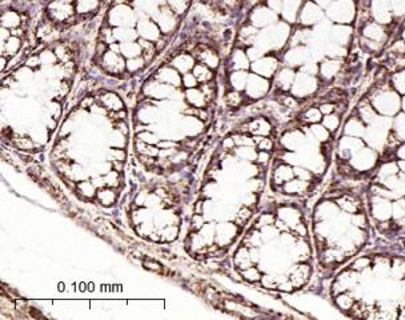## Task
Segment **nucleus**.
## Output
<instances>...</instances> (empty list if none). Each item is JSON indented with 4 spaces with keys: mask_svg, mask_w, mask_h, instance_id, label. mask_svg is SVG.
<instances>
[{
    "mask_svg": "<svg viewBox=\"0 0 405 320\" xmlns=\"http://www.w3.org/2000/svg\"><path fill=\"white\" fill-rule=\"evenodd\" d=\"M328 15L337 23H349L355 15V5L351 0H340L329 7Z\"/></svg>",
    "mask_w": 405,
    "mask_h": 320,
    "instance_id": "1",
    "label": "nucleus"
},
{
    "mask_svg": "<svg viewBox=\"0 0 405 320\" xmlns=\"http://www.w3.org/2000/svg\"><path fill=\"white\" fill-rule=\"evenodd\" d=\"M317 88V81L313 77V75H308V74H300L299 76L295 79V83H293V94H296L297 96H303L308 95V94H312Z\"/></svg>",
    "mask_w": 405,
    "mask_h": 320,
    "instance_id": "2",
    "label": "nucleus"
},
{
    "mask_svg": "<svg viewBox=\"0 0 405 320\" xmlns=\"http://www.w3.org/2000/svg\"><path fill=\"white\" fill-rule=\"evenodd\" d=\"M111 23L116 24L119 27H127L131 20L135 19V12L127 4L116 5L110 12Z\"/></svg>",
    "mask_w": 405,
    "mask_h": 320,
    "instance_id": "3",
    "label": "nucleus"
},
{
    "mask_svg": "<svg viewBox=\"0 0 405 320\" xmlns=\"http://www.w3.org/2000/svg\"><path fill=\"white\" fill-rule=\"evenodd\" d=\"M380 98L375 100V105L379 111H381L382 114L391 115L395 114L396 111L399 110V105H400V99L396 94L392 92H384L381 95H379Z\"/></svg>",
    "mask_w": 405,
    "mask_h": 320,
    "instance_id": "4",
    "label": "nucleus"
},
{
    "mask_svg": "<svg viewBox=\"0 0 405 320\" xmlns=\"http://www.w3.org/2000/svg\"><path fill=\"white\" fill-rule=\"evenodd\" d=\"M48 14H49L52 20L66 22V20L70 19L72 15H73V7H72L71 3H64V1L55 0L53 3L49 4Z\"/></svg>",
    "mask_w": 405,
    "mask_h": 320,
    "instance_id": "5",
    "label": "nucleus"
},
{
    "mask_svg": "<svg viewBox=\"0 0 405 320\" xmlns=\"http://www.w3.org/2000/svg\"><path fill=\"white\" fill-rule=\"evenodd\" d=\"M247 92L251 98H262V95H265V92L268 91V81L265 79H262L260 75H251L248 77L247 83Z\"/></svg>",
    "mask_w": 405,
    "mask_h": 320,
    "instance_id": "6",
    "label": "nucleus"
},
{
    "mask_svg": "<svg viewBox=\"0 0 405 320\" xmlns=\"http://www.w3.org/2000/svg\"><path fill=\"white\" fill-rule=\"evenodd\" d=\"M103 66L108 72H120L127 64H124L123 55L115 51H105L103 53Z\"/></svg>",
    "mask_w": 405,
    "mask_h": 320,
    "instance_id": "7",
    "label": "nucleus"
},
{
    "mask_svg": "<svg viewBox=\"0 0 405 320\" xmlns=\"http://www.w3.org/2000/svg\"><path fill=\"white\" fill-rule=\"evenodd\" d=\"M276 67L277 62L273 57H262L252 66L253 71H256L260 76L264 77L272 76V74L276 71Z\"/></svg>",
    "mask_w": 405,
    "mask_h": 320,
    "instance_id": "8",
    "label": "nucleus"
},
{
    "mask_svg": "<svg viewBox=\"0 0 405 320\" xmlns=\"http://www.w3.org/2000/svg\"><path fill=\"white\" fill-rule=\"evenodd\" d=\"M391 4L388 0H373V15L379 23H388L391 19Z\"/></svg>",
    "mask_w": 405,
    "mask_h": 320,
    "instance_id": "9",
    "label": "nucleus"
},
{
    "mask_svg": "<svg viewBox=\"0 0 405 320\" xmlns=\"http://www.w3.org/2000/svg\"><path fill=\"white\" fill-rule=\"evenodd\" d=\"M138 31L139 35H142V38L145 40H155L160 38L158 25L151 20H140L138 24Z\"/></svg>",
    "mask_w": 405,
    "mask_h": 320,
    "instance_id": "10",
    "label": "nucleus"
},
{
    "mask_svg": "<svg viewBox=\"0 0 405 320\" xmlns=\"http://www.w3.org/2000/svg\"><path fill=\"white\" fill-rule=\"evenodd\" d=\"M323 16L321 11L316 4L313 3H307L304 7V10L301 12V22L304 24H313L317 23V20Z\"/></svg>",
    "mask_w": 405,
    "mask_h": 320,
    "instance_id": "11",
    "label": "nucleus"
},
{
    "mask_svg": "<svg viewBox=\"0 0 405 320\" xmlns=\"http://www.w3.org/2000/svg\"><path fill=\"white\" fill-rule=\"evenodd\" d=\"M273 20H276V16L271 8H258L253 11L252 22L256 25H267Z\"/></svg>",
    "mask_w": 405,
    "mask_h": 320,
    "instance_id": "12",
    "label": "nucleus"
},
{
    "mask_svg": "<svg viewBox=\"0 0 405 320\" xmlns=\"http://www.w3.org/2000/svg\"><path fill=\"white\" fill-rule=\"evenodd\" d=\"M120 53L125 57L134 59V57H139L143 55V48H142L140 43H135V42L120 43Z\"/></svg>",
    "mask_w": 405,
    "mask_h": 320,
    "instance_id": "13",
    "label": "nucleus"
},
{
    "mask_svg": "<svg viewBox=\"0 0 405 320\" xmlns=\"http://www.w3.org/2000/svg\"><path fill=\"white\" fill-rule=\"evenodd\" d=\"M301 0H284L283 1V15L288 22H295L296 14L300 7Z\"/></svg>",
    "mask_w": 405,
    "mask_h": 320,
    "instance_id": "14",
    "label": "nucleus"
},
{
    "mask_svg": "<svg viewBox=\"0 0 405 320\" xmlns=\"http://www.w3.org/2000/svg\"><path fill=\"white\" fill-rule=\"evenodd\" d=\"M139 32H135L134 29L129 28V27H118V28L114 29V40H119L120 43H128V42H132L136 36H138Z\"/></svg>",
    "mask_w": 405,
    "mask_h": 320,
    "instance_id": "15",
    "label": "nucleus"
},
{
    "mask_svg": "<svg viewBox=\"0 0 405 320\" xmlns=\"http://www.w3.org/2000/svg\"><path fill=\"white\" fill-rule=\"evenodd\" d=\"M101 103H103V105H104L107 110L115 111V112H119V111L123 110L124 107L121 99L118 95H115V94H105L101 98Z\"/></svg>",
    "mask_w": 405,
    "mask_h": 320,
    "instance_id": "16",
    "label": "nucleus"
},
{
    "mask_svg": "<svg viewBox=\"0 0 405 320\" xmlns=\"http://www.w3.org/2000/svg\"><path fill=\"white\" fill-rule=\"evenodd\" d=\"M1 23H3V27L8 29H14L18 28L20 25V16L16 11L12 10H7L3 12V16H1Z\"/></svg>",
    "mask_w": 405,
    "mask_h": 320,
    "instance_id": "17",
    "label": "nucleus"
},
{
    "mask_svg": "<svg viewBox=\"0 0 405 320\" xmlns=\"http://www.w3.org/2000/svg\"><path fill=\"white\" fill-rule=\"evenodd\" d=\"M159 79H160V81L167 83L168 86L175 87L179 86L181 81H183V79H180V76H179V74L175 70H172V68H163V70H160Z\"/></svg>",
    "mask_w": 405,
    "mask_h": 320,
    "instance_id": "18",
    "label": "nucleus"
},
{
    "mask_svg": "<svg viewBox=\"0 0 405 320\" xmlns=\"http://www.w3.org/2000/svg\"><path fill=\"white\" fill-rule=\"evenodd\" d=\"M293 81H295V72L289 68H284L277 74V84L283 90L289 88Z\"/></svg>",
    "mask_w": 405,
    "mask_h": 320,
    "instance_id": "19",
    "label": "nucleus"
},
{
    "mask_svg": "<svg viewBox=\"0 0 405 320\" xmlns=\"http://www.w3.org/2000/svg\"><path fill=\"white\" fill-rule=\"evenodd\" d=\"M20 49V39L18 36L11 35L3 43V56H14Z\"/></svg>",
    "mask_w": 405,
    "mask_h": 320,
    "instance_id": "20",
    "label": "nucleus"
},
{
    "mask_svg": "<svg viewBox=\"0 0 405 320\" xmlns=\"http://www.w3.org/2000/svg\"><path fill=\"white\" fill-rule=\"evenodd\" d=\"M187 98L192 105H195L196 108H203L205 105V101H207V98H205L204 92L200 91V90H193V88H190L187 91Z\"/></svg>",
    "mask_w": 405,
    "mask_h": 320,
    "instance_id": "21",
    "label": "nucleus"
},
{
    "mask_svg": "<svg viewBox=\"0 0 405 320\" xmlns=\"http://www.w3.org/2000/svg\"><path fill=\"white\" fill-rule=\"evenodd\" d=\"M172 66L173 67L179 68L180 71H190V70H193L195 67V60L192 59L191 56H188L186 53H183L180 56H177L173 62H172Z\"/></svg>",
    "mask_w": 405,
    "mask_h": 320,
    "instance_id": "22",
    "label": "nucleus"
},
{
    "mask_svg": "<svg viewBox=\"0 0 405 320\" xmlns=\"http://www.w3.org/2000/svg\"><path fill=\"white\" fill-rule=\"evenodd\" d=\"M249 127V131L255 135H268L269 131H271V125L268 123L267 120L264 119H256L253 120L251 124L248 125Z\"/></svg>",
    "mask_w": 405,
    "mask_h": 320,
    "instance_id": "23",
    "label": "nucleus"
},
{
    "mask_svg": "<svg viewBox=\"0 0 405 320\" xmlns=\"http://www.w3.org/2000/svg\"><path fill=\"white\" fill-rule=\"evenodd\" d=\"M338 67H340V64H338L337 60L329 59V60H325V62L321 64V74H323V76L329 79V77L336 75V72L338 71Z\"/></svg>",
    "mask_w": 405,
    "mask_h": 320,
    "instance_id": "24",
    "label": "nucleus"
},
{
    "mask_svg": "<svg viewBox=\"0 0 405 320\" xmlns=\"http://www.w3.org/2000/svg\"><path fill=\"white\" fill-rule=\"evenodd\" d=\"M193 75L196 76L197 81H204V83H207V81L212 79L210 67H208V66H205V64H203V63H200V64H196L195 67H193Z\"/></svg>",
    "mask_w": 405,
    "mask_h": 320,
    "instance_id": "25",
    "label": "nucleus"
},
{
    "mask_svg": "<svg viewBox=\"0 0 405 320\" xmlns=\"http://www.w3.org/2000/svg\"><path fill=\"white\" fill-rule=\"evenodd\" d=\"M248 75L245 74V72H241V71H238L235 72V74H232V76H231V83H232V86L235 87V90H243V88H245L247 87V83H248Z\"/></svg>",
    "mask_w": 405,
    "mask_h": 320,
    "instance_id": "26",
    "label": "nucleus"
},
{
    "mask_svg": "<svg viewBox=\"0 0 405 320\" xmlns=\"http://www.w3.org/2000/svg\"><path fill=\"white\" fill-rule=\"evenodd\" d=\"M99 5V0H79L76 3V8L75 10L79 14H86V12H91L97 8Z\"/></svg>",
    "mask_w": 405,
    "mask_h": 320,
    "instance_id": "27",
    "label": "nucleus"
},
{
    "mask_svg": "<svg viewBox=\"0 0 405 320\" xmlns=\"http://www.w3.org/2000/svg\"><path fill=\"white\" fill-rule=\"evenodd\" d=\"M201 60H203V64L208 66L210 68H216L219 66V57L216 53L211 52V51L201 52Z\"/></svg>",
    "mask_w": 405,
    "mask_h": 320,
    "instance_id": "28",
    "label": "nucleus"
},
{
    "mask_svg": "<svg viewBox=\"0 0 405 320\" xmlns=\"http://www.w3.org/2000/svg\"><path fill=\"white\" fill-rule=\"evenodd\" d=\"M365 35L369 39H375V40H380L384 36L381 27H379L376 24H369L367 28H365Z\"/></svg>",
    "mask_w": 405,
    "mask_h": 320,
    "instance_id": "29",
    "label": "nucleus"
},
{
    "mask_svg": "<svg viewBox=\"0 0 405 320\" xmlns=\"http://www.w3.org/2000/svg\"><path fill=\"white\" fill-rule=\"evenodd\" d=\"M234 63H235V68H238V70H244V68H247L248 67L247 55H245L243 51H236L234 55Z\"/></svg>",
    "mask_w": 405,
    "mask_h": 320,
    "instance_id": "30",
    "label": "nucleus"
},
{
    "mask_svg": "<svg viewBox=\"0 0 405 320\" xmlns=\"http://www.w3.org/2000/svg\"><path fill=\"white\" fill-rule=\"evenodd\" d=\"M144 63H145V60H144V57H134V59H128L127 60V70L131 72H136L139 71L140 68L143 67Z\"/></svg>",
    "mask_w": 405,
    "mask_h": 320,
    "instance_id": "31",
    "label": "nucleus"
},
{
    "mask_svg": "<svg viewBox=\"0 0 405 320\" xmlns=\"http://www.w3.org/2000/svg\"><path fill=\"white\" fill-rule=\"evenodd\" d=\"M310 129H312V132H313L317 140H320V142L328 140V129L325 128L324 125H312Z\"/></svg>",
    "mask_w": 405,
    "mask_h": 320,
    "instance_id": "32",
    "label": "nucleus"
},
{
    "mask_svg": "<svg viewBox=\"0 0 405 320\" xmlns=\"http://www.w3.org/2000/svg\"><path fill=\"white\" fill-rule=\"evenodd\" d=\"M362 132H364V129H362V125L358 123L357 120L352 119L351 122H349L348 124H347V134L361 135Z\"/></svg>",
    "mask_w": 405,
    "mask_h": 320,
    "instance_id": "33",
    "label": "nucleus"
},
{
    "mask_svg": "<svg viewBox=\"0 0 405 320\" xmlns=\"http://www.w3.org/2000/svg\"><path fill=\"white\" fill-rule=\"evenodd\" d=\"M338 122H340L338 116H336V115H328V116H325L324 119V127L328 131H334L338 127Z\"/></svg>",
    "mask_w": 405,
    "mask_h": 320,
    "instance_id": "34",
    "label": "nucleus"
},
{
    "mask_svg": "<svg viewBox=\"0 0 405 320\" xmlns=\"http://www.w3.org/2000/svg\"><path fill=\"white\" fill-rule=\"evenodd\" d=\"M360 115H361V118L365 122H369V123H373L375 122V112L372 111V108L369 107V105H362V107H360Z\"/></svg>",
    "mask_w": 405,
    "mask_h": 320,
    "instance_id": "35",
    "label": "nucleus"
},
{
    "mask_svg": "<svg viewBox=\"0 0 405 320\" xmlns=\"http://www.w3.org/2000/svg\"><path fill=\"white\" fill-rule=\"evenodd\" d=\"M395 128L397 135H399V138L405 139V115H400V116L396 119Z\"/></svg>",
    "mask_w": 405,
    "mask_h": 320,
    "instance_id": "36",
    "label": "nucleus"
},
{
    "mask_svg": "<svg viewBox=\"0 0 405 320\" xmlns=\"http://www.w3.org/2000/svg\"><path fill=\"white\" fill-rule=\"evenodd\" d=\"M320 118H321V111L316 110V108H310V110L307 111V114H305V120H307V122H310V123L319 122Z\"/></svg>",
    "mask_w": 405,
    "mask_h": 320,
    "instance_id": "37",
    "label": "nucleus"
},
{
    "mask_svg": "<svg viewBox=\"0 0 405 320\" xmlns=\"http://www.w3.org/2000/svg\"><path fill=\"white\" fill-rule=\"evenodd\" d=\"M183 79V84L187 87V88H195L196 84H197V79L193 74H186L184 76L181 77Z\"/></svg>",
    "mask_w": 405,
    "mask_h": 320,
    "instance_id": "38",
    "label": "nucleus"
},
{
    "mask_svg": "<svg viewBox=\"0 0 405 320\" xmlns=\"http://www.w3.org/2000/svg\"><path fill=\"white\" fill-rule=\"evenodd\" d=\"M389 4L396 14L400 15L405 12V0H389Z\"/></svg>",
    "mask_w": 405,
    "mask_h": 320,
    "instance_id": "39",
    "label": "nucleus"
},
{
    "mask_svg": "<svg viewBox=\"0 0 405 320\" xmlns=\"http://www.w3.org/2000/svg\"><path fill=\"white\" fill-rule=\"evenodd\" d=\"M227 103H228L229 105H232V107H236V105H238L241 103V96L236 91L229 92L228 95H227Z\"/></svg>",
    "mask_w": 405,
    "mask_h": 320,
    "instance_id": "40",
    "label": "nucleus"
},
{
    "mask_svg": "<svg viewBox=\"0 0 405 320\" xmlns=\"http://www.w3.org/2000/svg\"><path fill=\"white\" fill-rule=\"evenodd\" d=\"M255 142H256L259 148L262 149V151H269V149L272 148V146H273L271 140L268 138H256L255 139Z\"/></svg>",
    "mask_w": 405,
    "mask_h": 320,
    "instance_id": "41",
    "label": "nucleus"
},
{
    "mask_svg": "<svg viewBox=\"0 0 405 320\" xmlns=\"http://www.w3.org/2000/svg\"><path fill=\"white\" fill-rule=\"evenodd\" d=\"M144 266H145V267L148 268V270H152V271H155V272H163V268H162V266H160V264L158 263V262H155V260H152V259H151V260H149V259H148L147 262H144Z\"/></svg>",
    "mask_w": 405,
    "mask_h": 320,
    "instance_id": "42",
    "label": "nucleus"
},
{
    "mask_svg": "<svg viewBox=\"0 0 405 320\" xmlns=\"http://www.w3.org/2000/svg\"><path fill=\"white\" fill-rule=\"evenodd\" d=\"M184 3H187V0H169V4L173 10H176V12H181L186 8Z\"/></svg>",
    "mask_w": 405,
    "mask_h": 320,
    "instance_id": "43",
    "label": "nucleus"
},
{
    "mask_svg": "<svg viewBox=\"0 0 405 320\" xmlns=\"http://www.w3.org/2000/svg\"><path fill=\"white\" fill-rule=\"evenodd\" d=\"M268 4H269V8H271L273 12H280V11L283 10L282 0H269Z\"/></svg>",
    "mask_w": 405,
    "mask_h": 320,
    "instance_id": "44",
    "label": "nucleus"
},
{
    "mask_svg": "<svg viewBox=\"0 0 405 320\" xmlns=\"http://www.w3.org/2000/svg\"><path fill=\"white\" fill-rule=\"evenodd\" d=\"M396 84L401 91H405V72L400 74L399 76H396Z\"/></svg>",
    "mask_w": 405,
    "mask_h": 320,
    "instance_id": "45",
    "label": "nucleus"
},
{
    "mask_svg": "<svg viewBox=\"0 0 405 320\" xmlns=\"http://www.w3.org/2000/svg\"><path fill=\"white\" fill-rule=\"evenodd\" d=\"M334 105L332 104H323L321 105V108H320V111L323 112V114H332L334 112Z\"/></svg>",
    "mask_w": 405,
    "mask_h": 320,
    "instance_id": "46",
    "label": "nucleus"
},
{
    "mask_svg": "<svg viewBox=\"0 0 405 320\" xmlns=\"http://www.w3.org/2000/svg\"><path fill=\"white\" fill-rule=\"evenodd\" d=\"M317 3L323 7H327V5L331 4V0H317Z\"/></svg>",
    "mask_w": 405,
    "mask_h": 320,
    "instance_id": "47",
    "label": "nucleus"
},
{
    "mask_svg": "<svg viewBox=\"0 0 405 320\" xmlns=\"http://www.w3.org/2000/svg\"><path fill=\"white\" fill-rule=\"evenodd\" d=\"M59 1H64V3H71L72 0H59Z\"/></svg>",
    "mask_w": 405,
    "mask_h": 320,
    "instance_id": "48",
    "label": "nucleus"
},
{
    "mask_svg": "<svg viewBox=\"0 0 405 320\" xmlns=\"http://www.w3.org/2000/svg\"><path fill=\"white\" fill-rule=\"evenodd\" d=\"M404 107H405V99H404Z\"/></svg>",
    "mask_w": 405,
    "mask_h": 320,
    "instance_id": "49",
    "label": "nucleus"
},
{
    "mask_svg": "<svg viewBox=\"0 0 405 320\" xmlns=\"http://www.w3.org/2000/svg\"><path fill=\"white\" fill-rule=\"evenodd\" d=\"M77 1H79V0H77Z\"/></svg>",
    "mask_w": 405,
    "mask_h": 320,
    "instance_id": "50",
    "label": "nucleus"
}]
</instances>
